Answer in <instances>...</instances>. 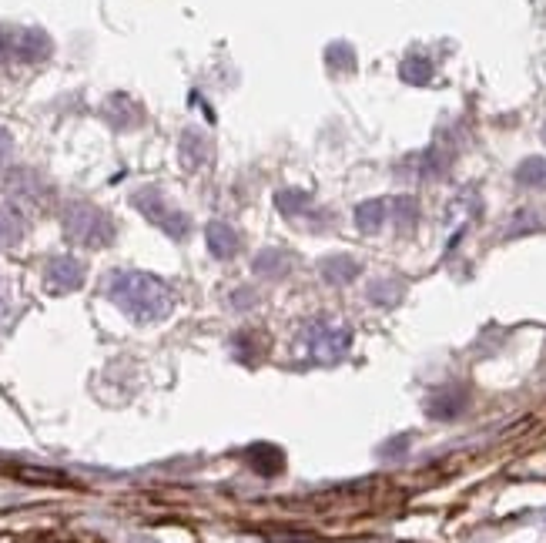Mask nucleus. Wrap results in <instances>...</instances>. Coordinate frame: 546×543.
<instances>
[{"mask_svg": "<svg viewBox=\"0 0 546 543\" xmlns=\"http://www.w3.org/2000/svg\"><path fill=\"white\" fill-rule=\"evenodd\" d=\"M24 238V218L14 208L0 205V249H11Z\"/></svg>", "mask_w": 546, "mask_h": 543, "instance_id": "9d476101", "label": "nucleus"}, {"mask_svg": "<svg viewBox=\"0 0 546 543\" xmlns=\"http://www.w3.org/2000/svg\"><path fill=\"white\" fill-rule=\"evenodd\" d=\"M463 409H466L463 389H443V393H436L429 399V416H436V419H453L456 413H463Z\"/></svg>", "mask_w": 546, "mask_h": 543, "instance_id": "6e6552de", "label": "nucleus"}, {"mask_svg": "<svg viewBox=\"0 0 546 543\" xmlns=\"http://www.w3.org/2000/svg\"><path fill=\"white\" fill-rule=\"evenodd\" d=\"M54 51L51 37L37 27H0V68L4 64H41Z\"/></svg>", "mask_w": 546, "mask_h": 543, "instance_id": "7ed1b4c3", "label": "nucleus"}, {"mask_svg": "<svg viewBox=\"0 0 546 543\" xmlns=\"http://www.w3.org/2000/svg\"><path fill=\"white\" fill-rule=\"evenodd\" d=\"M205 158H208V138L198 135V131H185V138H181V161H185V168L205 165Z\"/></svg>", "mask_w": 546, "mask_h": 543, "instance_id": "9b49d317", "label": "nucleus"}, {"mask_svg": "<svg viewBox=\"0 0 546 543\" xmlns=\"http://www.w3.org/2000/svg\"><path fill=\"white\" fill-rule=\"evenodd\" d=\"M208 249H212L215 259H232L238 252V235L232 225L225 222H212L208 225Z\"/></svg>", "mask_w": 546, "mask_h": 543, "instance_id": "0eeeda50", "label": "nucleus"}, {"mask_svg": "<svg viewBox=\"0 0 546 543\" xmlns=\"http://www.w3.org/2000/svg\"><path fill=\"white\" fill-rule=\"evenodd\" d=\"M386 215H389L386 202H366V205H359L356 222H359L362 232H379L382 222H386Z\"/></svg>", "mask_w": 546, "mask_h": 543, "instance_id": "4468645a", "label": "nucleus"}, {"mask_svg": "<svg viewBox=\"0 0 546 543\" xmlns=\"http://www.w3.org/2000/svg\"><path fill=\"white\" fill-rule=\"evenodd\" d=\"M305 205H309V195H302V192L279 195V208H282V212H289V215H299Z\"/></svg>", "mask_w": 546, "mask_h": 543, "instance_id": "f3484780", "label": "nucleus"}, {"mask_svg": "<svg viewBox=\"0 0 546 543\" xmlns=\"http://www.w3.org/2000/svg\"><path fill=\"white\" fill-rule=\"evenodd\" d=\"M543 141H546V128H543Z\"/></svg>", "mask_w": 546, "mask_h": 543, "instance_id": "412c9836", "label": "nucleus"}, {"mask_svg": "<svg viewBox=\"0 0 546 543\" xmlns=\"http://www.w3.org/2000/svg\"><path fill=\"white\" fill-rule=\"evenodd\" d=\"M248 460H252V466L262 476H275L282 470V463H285V456L275 450V446H252V450H248Z\"/></svg>", "mask_w": 546, "mask_h": 543, "instance_id": "f8f14e48", "label": "nucleus"}, {"mask_svg": "<svg viewBox=\"0 0 546 543\" xmlns=\"http://www.w3.org/2000/svg\"><path fill=\"white\" fill-rule=\"evenodd\" d=\"M7 312H11V302H7V289H4V282H0V322L7 319Z\"/></svg>", "mask_w": 546, "mask_h": 543, "instance_id": "aec40b11", "label": "nucleus"}, {"mask_svg": "<svg viewBox=\"0 0 546 543\" xmlns=\"http://www.w3.org/2000/svg\"><path fill=\"white\" fill-rule=\"evenodd\" d=\"M299 349L312 362H339L349 349V332L339 322H315L302 332Z\"/></svg>", "mask_w": 546, "mask_h": 543, "instance_id": "20e7f679", "label": "nucleus"}, {"mask_svg": "<svg viewBox=\"0 0 546 543\" xmlns=\"http://www.w3.org/2000/svg\"><path fill=\"white\" fill-rule=\"evenodd\" d=\"M322 275L335 285H346L359 275V262H352L349 255H332V259L322 262Z\"/></svg>", "mask_w": 546, "mask_h": 543, "instance_id": "1a4fd4ad", "label": "nucleus"}, {"mask_svg": "<svg viewBox=\"0 0 546 543\" xmlns=\"http://www.w3.org/2000/svg\"><path fill=\"white\" fill-rule=\"evenodd\" d=\"M44 282L51 292H74V289H81V282H84V265L78 259H71V255H61V259H54L47 265Z\"/></svg>", "mask_w": 546, "mask_h": 543, "instance_id": "423d86ee", "label": "nucleus"}, {"mask_svg": "<svg viewBox=\"0 0 546 543\" xmlns=\"http://www.w3.org/2000/svg\"><path fill=\"white\" fill-rule=\"evenodd\" d=\"M67 238H74L78 245H91V249H101V245L114 242V222L108 218V212H101L98 205L88 202H74L64 208L61 215Z\"/></svg>", "mask_w": 546, "mask_h": 543, "instance_id": "f03ea898", "label": "nucleus"}, {"mask_svg": "<svg viewBox=\"0 0 546 543\" xmlns=\"http://www.w3.org/2000/svg\"><path fill=\"white\" fill-rule=\"evenodd\" d=\"M402 81L429 84L433 81V64H429L426 57H406V61H402Z\"/></svg>", "mask_w": 546, "mask_h": 543, "instance_id": "2eb2a0df", "label": "nucleus"}, {"mask_svg": "<svg viewBox=\"0 0 546 543\" xmlns=\"http://www.w3.org/2000/svg\"><path fill=\"white\" fill-rule=\"evenodd\" d=\"M134 208H138L141 215L148 218V222H155L161 232H168L171 238H185L191 232V222L185 212H178L175 205L168 202L165 195L158 192V188H145V192H138L131 198Z\"/></svg>", "mask_w": 546, "mask_h": 543, "instance_id": "39448f33", "label": "nucleus"}, {"mask_svg": "<svg viewBox=\"0 0 546 543\" xmlns=\"http://www.w3.org/2000/svg\"><path fill=\"white\" fill-rule=\"evenodd\" d=\"M11 148H14V141H11V131H4V128H0V168L7 165V158H11Z\"/></svg>", "mask_w": 546, "mask_h": 543, "instance_id": "6ab92c4d", "label": "nucleus"}, {"mask_svg": "<svg viewBox=\"0 0 546 543\" xmlns=\"http://www.w3.org/2000/svg\"><path fill=\"white\" fill-rule=\"evenodd\" d=\"M392 212H396L402 228H409V225H413V218H416V202H413V198H399V202L392 205Z\"/></svg>", "mask_w": 546, "mask_h": 543, "instance_id": "a211bd4d", "label": "nucleus"}, {"mask_svg": "<svg viewBox=\"0 0 546 543\" xmlns=\"http://www.w3.org/2000/svg\"><path fill=\"white\" fill-rule=\"evenodd\" d=\"M516 181L523 188H546V158H526L516 168Z\"/></svg>", "mask_w": 546, "mask_h": 543, "instance_id": "ddd939ff", "label": "nucleus"}, {"mask_svg": "<svg viewBox=\"0 0 546 543\" xmlns=\"http://www.w3.org/2000/svg\"><path fill=\"white\" fill-rule=\"evenodd\" d=\"M108 295L134 322H158L175 306L168 285L145 272H114L108 279Z\"/></svg>", "mask_w": 546, "mask_h": 543, "instance_id": "f257e3e1", "label": "nucleus"}, {"mask_svg": "<svg viewBox=\"0 0 546 543\" xmlns=\"http://www.w3.org/2000/svg\"><path fill=\"white\" fill-rule=\"evenodd\" d=\"M285 269V259L279 252H265V255H258L255 259V272H265V275H275V272H282Z\"/></svg>", "mask_w": 546, "mask_h": 543, "instance_id": "dca6fc26", "label": "nucleus"}]
</instances>
